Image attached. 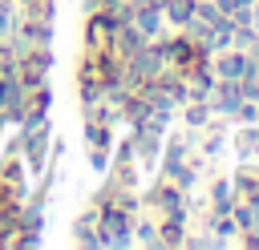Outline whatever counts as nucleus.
<instances>
[{
    "instance_id": "f257e3e1",
    "label": "nucleus",
    "mask_w": 259,
    "mask_h": 250,
    "mask_svg": "<svg viewBox=\"0 0 259 250\" xmlns=\"http://www.w3.org/2000/svg\"><path fill=\"white\" fill-rule=\"evenodd\" d=\"M16 145H20V161L32 177H40L49 169V145H53V125L49 121H36L28 129L16 133Z\"/></svg>"
},
{
    "instance_id": "39448f33",
    "label": "nucleus",
    "mask_w": 259,
    "mask_h": 250,
    "mask_svg": "<svg viewBox=\"0 0 259 250\" xmlns=\"http://www.w3.org/2000/svg\"><path fill=\"white\" fill-rule=\"evenodd\" d=\"M16 4H28V0H16Z\"/></svg>"
},
{
    "instance_id": "f03ea898",
    "label": "nucleus",
    "mask_w": 259,
    "mask_h": 250,
    "mask_svg": "<svg viewBox=\"0 0 259 250\" xmlns=\"http://www.w3.org/2000/svg\"><path fill=\"white\" fill-rule=\"evenodd\" d=\"M49 73H53V44L49 48H28L24 56H16V81H20V89L49 85Z\"/></svg>"
},
{
    "instance_id": "20e7f679",
    "label": "nucleus",
    "mask_w": 259,
    "mask_h": 250,
    "mask_svg": "<svg viewBox=\"0 0 259 250\" xmlns=\"http://www.w3.org/2000/svg\"><path fill=\"white\" fill-rule=\"evenodd\" d=\"M4 129H8V121H4V117H0V145H4Z\"/></svg>"
},
{
    "instance_id": "7ed1b4c3",
    "label": "nucleus",
    "mask_w": 259,
    "mask_h": 250,
    "mask_svg": "<svg viewBox=\"0 0 259 250\" xmlns=\"http://www.w3.org/2000/svg\"><path fill=\"white\" fill-rule=\"evenodd\" d=\"M117 32V20L109 16V8H93L85 16V48H109Z\"/></svg>"
}]
</instances>
